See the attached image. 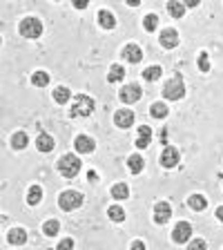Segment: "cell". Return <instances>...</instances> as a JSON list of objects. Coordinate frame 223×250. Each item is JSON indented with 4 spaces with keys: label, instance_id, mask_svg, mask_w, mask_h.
I'll return each instance as SVG.
<instances>
[{
    "label": "cell",
    "instance_id": "f546056e",
    "mask_svg": "<svg viewBox=\"0 0 223 250\" xmlns=\"http://www.w3.org/2000/svg\"><path fill=\"white\" fill-rule=\"evenodd\" d=\"M161 74H163V69L159 67V65H152V67L143 69V78H145V81H156V78L161 76Z\"/></svg>",
    "mask_w": 223,
    "mask_h": 250
},
{
    "label": "cell",
    "instance_id": "277c9868",
    "mask_svg": "<svg viewBox=\"0 0 223 250\" xmlns=\"http://www.w3.org/2000/svg\"><path fill=\"white\" fill-rule=\"evenodd\" d=\"M83 201H85V197L81 192H76V190H65V192H61V197H58V206H61V210H65V212L78 210L83 206Z\"/></svg>",
    "mask_w": 223,
    "mask_h": 250
},
{
    "label": "cell",
    "instance_id": "83f0119b",
    "mask_svg": "<svg viewBox=\"0 0 223 250\" xmlns=\"http://www.w3.org/2000/svg\"><path fill=\"white\" fill-rule=\"evenodd\" d=\"M123 76H125L123 65H112V67H109V74H107V81H109V83H119Z\"/></svg>",
    "mask_w": 223,
    "mask_h": 250
},
{
    "label": "cell",
    "instance_id": "ba28073f",
    "mask_svg": "<svg viewBox=\"0 0 223 250\" xmlns=\"http://www.w3.org/2000/svg\"><path fill=\"white\" fill-rule=\"evenodd\" d=\"M74 147H76L78 154H92L94 147H96V141L87 134H78L76 141H74Z\"/></svg>",
    "mask_w": 223,
    "mask_h": 250
},
{
    "label": "cell",
    "instance_id": "d6986e66",
    "mask_svg": "<svg viewBox=\"0 0 223 250\" xmlns=\"http://www.w3.org/2000/svg\"><path fill=\"white\" fill-rule=\"evenodd\" d=\"M127 167H130L132 174H139V172H143V167H145L143 156H141V154H132L130 159H127Z\"/></svg>",
    "mask_w": 223,
    "mask_h": 250
},
{
    "label": "cell",
    "instance_id": "4fadbf2b",
    "mask_svg": "<svg viewBox=\"0 0 223 250\" xmlns=\"http://www.w3.org/2000/svg\"><path fill=\"white\" fill-rule=\"evenodd\" d=\"M121 56H123L127 62H141V58H143V52H141V47H139V45L130 42V45H125V47H123Z\"/></svg>",
    "mask_w": 223,
    "mask_h": 250
},
{
    "label": "cell",
    "instance_id": "9a60e30c",
    "mask_svg": "<svg viewBox=\"0 0 223 250\" xmlns=\"http://www.w3.org/2000/svg\"><path fill=\"white\" fill-rule=\"evenodd\" d=\"M7 239H9L11 246H22V244H27V230H25V228H11L9 234H7Z\"/></svg>",
    "mask_w": 223,
    "mask_h": 250
},
{
    "label": "cell",
    "instance_id": "836d02e7",
    "mask_svg": "<svg viewBox=\"0 0 223 250\" xmlns=\"http://www.w3.org/2000/svg\"><path fill=\"white\" fill-rule=\"evenodd\" d=\"M56 250H74V239H69V237L67 239H62Z\"/></svg>",
    "mask_w": 223,
    "mask_h": 250
},
{
    "label": "cell",
    "instance_id": "30bf717a",
    "mask_svg": "<svg viewBox=\"0 0 223 250\" xmlns=\"http://www.w3.org/2000/svg\"><path fill=\"white\" fill-rule=\"evenodd\" d=\"M159 42H161V47H165V49H174V47L179 45V31L172 29V27L163 29L161 36H159Z\"/></svg>",
    "mask_w": 223,
    "mask_h": 250
},
{
    "label": "cell",
    "instance_id": "74e56055",
    "mask_svg": "<svg viewBox=\"0 0 223 250\" xmlns=\"http://www.w3.org/2000/svg\"><path fill=\"white\" fill-rule=\"evenodd\" d=\"M87 179L89 181H96V172H87Z\"/></svg>",
    "mask_w": 223,
    "mask_h": 250
},
{
    "label": "cell",
    "instance_id": "3957f363",
    "mask_svg": "<svg viewBox=\"0 0 223 250\" xmlns=\"http://www.w3.org/2000/svg\"><path fill=\"white\" fill-rule=\"evenodd\" d=\"M94 99L92 96H85V94H78L76 99H74L72 107H69V116L76 119V116H89L94 112Z\"/></svg>",
    "mask_w": 223,
    "mask_h": 250
},
{
    "label": "cell",
    "instance_id": "e0dca14e",
    "mask_svg": "<svg viewBox=\"0 0 223 250\" xmlns=\"http://www.w3.org/2000/svg\"><path fill=\"white\" fill-rule=\"evenodd\" d=\"M36 147H38V152H52L54 150V139L42 132V134L36 136Z\"/></svg>",
    "mask_w": 223,
    "mask_h": 250
},
{
    "label": "cell",
    "instance_id": "8fae6325",
    "mask_svg": "<svg viewBox=\"0 0 223 250\" xmlns=\"http://www.w3.org/2000/svg\"><path fill=\"white\" fill-rule=\"evenodd\" d=\"M172 217V206L167 201H159L154 206V221L156 224H167Z\"/></svg>",
    "mask_w": 223,
    "mask_h": 250
},
{
    "label": "cell",
    "instance_id": "cb8c5ba5",
    "mask_svg": "<svg viewBox=\"0 0 223 250\" xmlns=\"http://www.w3.org/2000/svg\"><path fill=\"white\" fill-rule=\"evenodd\" d=\"M130 197V188L125 186V183H116V186H112V199H119V201H123V199Z\"/></svg>",
    "mask_w": 223,
    "mask_h": 250
},
{
    "label": "cell",
    "instance_id": "44dd1931",
    "mask_svg": "<svg viewBox=\"0 0 223 250\" xmlns=\"http://www.w3.org/2000/svg\"><path fill=\"white\" fill-rule=\"evenodd\" d=\"M27 143H29V136H27L25 132H16V134L11 136V147H14V150H25Z\"/></svg>",
    "mask_w": 223,
    "mask_h": 250
},
{
    "label": "cell",
    "instance_id": "ac0fdd59",
    "mask_svg": "<svg viewBox=\"0 0 223 250\" xmlns=\"http://www.w3.org/2000/svg\"><path fill=\"white\" fill-rule=\"evenodd\" d=\"M187 206L192 210H197V212H201V210L208 208V199L203 197V194H192V197L187 199Z\"/></svg>",
    "mask_w": 223,
    "mask_h": 250
},
{
    "label": "cell",
    "instance_id": "e575fe53",
    "mask_svg": "<svg viewBox=\"0 0 223 250\" xmlns=\"http://www.w3.org/2000/svg\"><path fill=\"white\" fill-rule=\"evenodd\" d=\"M130 250H145V244H143V241H134Z\"/></svg>",
    "mask_w": 223,
    "mask_h": 250
},
{
    "label": "cell",
    "instance_id": "5bb4252c",
    "mask_svg": "<svg viewBox=\"0 0 223 250\" xmlns=\"http://www.w3.org/2000/svg\"><path fill=\"white\" fill-rule=\"evenodd\" d=\"M150 141H152V130L147 125H141L139 134H136V147H139V150H145V147H150Z\"/></svg>",
    "mask_w": 223,
    "mask_h": 250
},
{
    "label": "cell",
    "instance_id": "52a82bcc",
    "mask_svg": "<svg viewBox=\"0 0 223 250\" xmlns=\"http://www.w3.org/2000/svg\"><path fill=\"white\" fill-rule=\"evenodd\" d=\"M141 96H143V89H141L139 85H134V83L125 85V87H121V92H119V99L123 101V103H127V105H132V103H136V101H141Z\"/></svg>",
    "mask_w": 223,
    "mask_h": 250
},
{
    "label": "cell",
    "instance_id": "d6a6232c",
    "mask_svg": "<svg viewBox=\"0 0 223 250\" xmlns=\"http://www.w3.org/2000/svg\"><path fill=\"white\" fill-rule=\"evenodd\" d=\"M205 248H208V244L203 239H192L187 244V250H205Z\"/></svg>",
    "mask_w": 223,
    "mask_h": 250
},
{
    "label": "cell",
    "instance_id": "8992f818",
    "mask_svg": "<svg viewBox=\"0 0 223 250\" xmlns=\"http://www.w3.org/2000/svg\"><path fill=\"white\" fill-rule=\"evenodd\" d=\"M172 241L174 244H190L192 241V226L187 224V221L177 224L174 230H172Z\"/></svg>",
    "mask_w": 223,
    "mask_h": 250
},
{
    "label": "cell",
    "instance_id": "7402d4cb",
    "mask_svg": "<svg viewBox=\"0 0 223 250\" xmlns=\"http://www.w3.org/2000/svg\"><path fill=\"white\" fill-rule=\"evenodd\" d=\"M69 99H72V92H69L67 87H62V85H61V87L54 89V101H56L58 105H67Z\"/></svg>",
    "mask_w": 223,
    "mask_h": 250
},
{
    "label": "cell",
    "instance_id": "ffe728a7",
    "mask_svg": "<svg viewBox=\"0 0 223 250\" xmlns=\"http://www.w3.org/2000/svg\"><path fill=\"white\" fill-rule=\"evenodd\" d=\"M42 199V188L41 186H31L29 190H27V203L29 206H38Z\"/></svg>",
    "mask_w": 223,
    "mask_h": 250
},
{
    "label": "cell",
    "instance_id": "1f68e13d",
    "mask_svg": "<svg viewBox=\"0 0 223 250\" xmlns=\"http://www.w3.org/2000/svg\"><path fill=\"white\" fill-rule=\"evenodd\" d=\"M199 69L201 72H210V56L205 52L199 54Z\"/></svg>",
    "mask_w": 223,
    "mask_h": 250
},
{
    "label": "cell",
    "instance_id": "7c38bea8",
    "mask_svg": "<svg viewBox=\"0 0 223 250\" xmlns=\"http://www.w3.org/2000/svg\"><path fill=\"white\" fill-rule=\"evenodd\" d=\"M179 159H181V154H179V150L177 147H172V146H167L165 150H163V154H161V166L163 167H174L179 163Z\"/></svg>",
    "mask_w": 223,
    "mask_h": 250
},
{
    "label": "cell",
    "instance_id": "7a4b0ae2",
    "mask_svg": "<svg viewBox=\"0 0 223 250\" xmlns=\"http://www.w3.org/2000/svg\"><path fill=\"white\" fill-rule=\"evenodd\" d=\"M163 96L167 101H181L185 96V85H183V76L177 74V76H172L165 85H163Z\"/></svg>",
    "mask_w": 223,
    "mask_h": 250
},
{
    "label": "cell",
    "instance_id": "d4e9b609",
    "mask_svg": "<svg viewBox=\"0 0 223 250\" xmlns=\"http://www.w3.org/2000/svg\"><path fill=\"white\" fill-rule=\"evenodd\" d=\"M185 2H167V11H170L172 18H183L185 16Z\"/></svg>",
    "mask_w": 223,
    "mask_h": 250
},
{
    "label": "cell",
    "instance_id": "d590c367",
    "mask_svg": "<svg viewBox=\"0 0 223 250\" xmlns=\"http://www.w3.org/2000/svg\"><path fill=\"white\" fill-rule=\"evenodd\" d=\"M74 7H76V9H85L87 2H83V0H74Z\"/></svg>",
    "mask_w": 223,
    "mask_h": 250
},
{
    "label": "cell",
    "instance_id": "603a6c76",
    "mask_svg": "<svg viewBox=\"0 0 223 250\" xmlns=\"http://www.w3.org/2000/svg\"><path fill=\"white\" fill-rule=\"evenodd\" d=\"M31 85H36V87H45V85H49V74L42 72V69L34 72L31 74Z\"/></svg>",
    "mask_w": 223,
    "mask_h": 250
},
{
    "label": "cell",
    "instance_id": "484cf974",
    "mask_svg": "<svg viewBox=\"0 0 223 250\" xmlns=\"http://www.w3.org/2000/svg\"><path fill=\"white\" fill-rule=\"evenodd\" d=\"M150 114L154 116V119H165V116L170 114V109H167V105H165V103H152Z\"/></svg>",
    "mask_w": 223,
    "mask_h": 250
},
{
    "label": "cell",
    "instance_id": "8d00e7d4",
    "mask_svg": "<svg viewBox=\"0 0 223 250\" xmlns=\"http://www.w3.org/2000/svg\"><path fill=\"white\" fill-rule=\"evenodd\" d=\"M214 214H217V219H219V221H221V224H223V206H219V208H217V212H214Z\"/></svg>",
    "mask_w": 223,
    "mask_h": 250
},
{
    "label": "cell",
    "instance_id": "f1b7e54d",
    "mask_svg": "<svg viewBox=\"0 0 223 250\" xmlns=\"http://www.w3.org/2000/svg\"><path fill=\"white\" fill-rule=\"evenodd\" d=\"M58 230H61V224H58L56 219H49V221H45V224H42V232H45L47 237H56Z\"/></svg>",
    "mask_w": 223,
    "mask_h": 250
},
{
    "label": "cell",
    "instance_id": "9c48e42d",
    "mask_svg": "<svg viewBox=\"0 0 223 250\" xmlns=\"http://www.w3.org/2000/svg\"><path fill=\"white\" fill-rule=\"evenodd\" d=\"M114 123H116V127H121V130L132 127V125H134V112H132V109H116Z\"/></svg>",
    "mask_w": 223,
    "mask_h": 250
},
{
    "label": "cell",
    "instance_id": "6da1fadb",
    "mask_svg": "<svg viewBox=\"0 0 223 250\" xmlns=\"http://www.w3.org/2000/svg\"><path fill=\"white\" fill-rule=\"evenodd\" d=\"M58 172H61L65 179H74L81 172V159L76 154H62L56 163Z\"/></svg>",
    "mask_w": 223,
    "mask_h": 250
},
{
    "label": "cell",
    "instance_id": "4dcf8cb0",
    "mask_svg": "<svg viewBox=\"0 0 223 250\" xmlns=\"http://www.w3.org/2000/svg\"><path fill=\"white\" fill-rule=\"evenodd\" d=\"M156 25H159V16L156 14H147L145 18H143V27H145V31H154Z\"/></svg>",
    "mask_w": 223,
    "mask_h": 250
},
{
    "label": "cell",
    "instance_id": "2e32d148",
    "mask_svg": "<svg viewBox=\"0 0 223 250\" xmlns=\"http://www.w3.org/2000/svg\"><path fill=\"white\" fill-rule=\"evenodd\" d=\"M99 25L103 27V29H114V27H116L114 14H112V11H107V9H101L99 11Z\"/></svg>",
    "mask_w": 223,
    "mask_h": 250
},
{
    "label": "cell",
    "instance_id": "4316f807",
    "mask_svg": "<svg viewBox=\"0 0 223 250\" xmlns=\"http://www.w3.org/2000/svg\"><path fill=\"white\" fill-rule=\"evenodd\" d=\"M107 217L112 219V221H116V224H121V221L125 219V210L121 208L119 203H116V206H109V208H107Z\"/></svg>",
    "mask_w": 223,
    "mask_h": 250
},
{
    "label": "cell",
    "instance_id": "5b68a950",
    "mask_svg": "<svg viewBox=\"0 0 223 250\" xmlns=\"http://www.w3.org/2000/svg\"><path fill=\"white\" fill-rule=\"evenodd\" d=\"M18 31H20L22 38L36 41V38H41V34H42V22L38 21V18H25V21H20Z\"/></svg>",
    "mask_w": 223,
    "mask_h": 250
}]
</instances>
